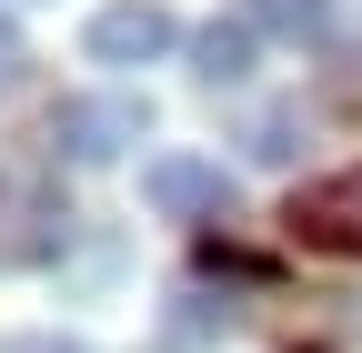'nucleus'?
<instances>
[{
  "label": "nucleus",
  "instance_id": "obj_5",
  "mask_svg": "<svg viewBox=\"0 0 362 353\" xmlns=\"http://www.w3.org/2000/svg\"><path fill=\"white\" fill-rule=\"evenodd\" d=\"M232 21H242V30H272V40H292V51H302V40H332V0H242Z\"/></svg>",
  "mask_w": 362,
  "mask_h": 353
},
{
  "label": "nucleus",
  "instance_id": "obj_8",
  "mask_svg": "<svg viewBox=\"0 0 362 353\" xmlns=\"http://www.w3.org/2000/svg\"><path fill=\"white\" fill-rule=\"evenodd\" d=\"M0 353H90V343H71V333H0Z\"/></svg>",
  "mask_w": 362,
  "mask_h": 353
},
{
  "label": "nucleus",
  "instance_id": "obj_6",
  "mask_svg": "<svg viewBox=\"0 0 362 353\" xmlns=\"http://www.w3.org/2000/svg\"><path fill=\"white\" fill-rule=\"evenodd\" d=\"M192 71L211 81V91L252 81V30H242V21H211V30H192Z\"/></svg>",
  "mask_w": 362,
  "mask_h": 353
},
{
  "label": "nucleus",
  "instance_id": "obj_9",
  "mask_svg": "<svg viewBox=\"0 0 362 353\" xmlns=\"http://www.w3.org/2000/svg\"><path fill=\"white\" fill-rule=\"evenodd\" d=\"M21 61H30V51H21V21L0 11V91H11V81H21Z\"/></svg>",
  "mask_w": 362,
  "mask_h": 353
},
{
  "label": "nucleus",
  "instance_id": "obj_1",
  "mask_svg": "<svg viewBox=\"0 0 362 353\" xmlns=\"http://www.w3.org/2000/svg\"><path fill=\"white\" fill-rule=\"evenodd\" d=\"M282 232H292L302 252H342V262H362V162H352V172H322V182H302V192L282 202Z\"/></svg>",
  "mask_w": 362,
  "mask_h": 353
},
{
  "label": "nucleus",
  "instance_id": "obj_3",
  "mask_svg": "<svg viewBox=\"0 0 362 353\" xmlns=\"http://www.w3.org/2000/svg\"><path fill=\"white\" fill-rule=\"evenodd\" d=\"M81 51L111 61V71H131V61H171V51H181V21L161 11V0H111V11L81 21Z\"/></svg>",
  "mask_w": 362,
  "mask_h": 353
},
{
  "label": "nucleus",
  "instance_id": "obj_2",
  "mask_svg": "<svg viewBox=\"0 0 362 353\" xmlns=\"http://www.w3.org/2000/svg\"><path fill=\"white\" fill-rule=\"evenodd\" d=\"M141 101L131 91H71L61 111H51V152L61 162H121V142H141Z\"/></svg>",
  "mask_w": 362,
  "mask_h": 353
},
{
  "label": "nucleus",
  "instance_id": "obj_4",
  "mask_svg": "<svg viewBox=\"0 0 362 353\" xmlns=\"http://www.w3.org/2000/svg\"><path fill=\"white\" fill-rule=\"evenodd\" d=\"M141 202L161 223H221L232 212V172L202 162V152H161V162H141Z\"/></svg>",
  "mask_w": 362,
  "mask_h": 353
},
{
  "label": "nucleus",
  "instance_id": "obj_7",
  "mask_svg": "<svg viewBox=\"0 0 362 353\" xmlns=\"http://www.w3.org/2000/svg\"><path fill=\"white\" fill-rule=\"evenodd\" d=\"M292 131H302L292 111H262V131H252V152H262V162H292V152H302V142H292Z\"/></svg>",
  "mask_w": 362,
  "mask_h": 353
}]
</instances>
